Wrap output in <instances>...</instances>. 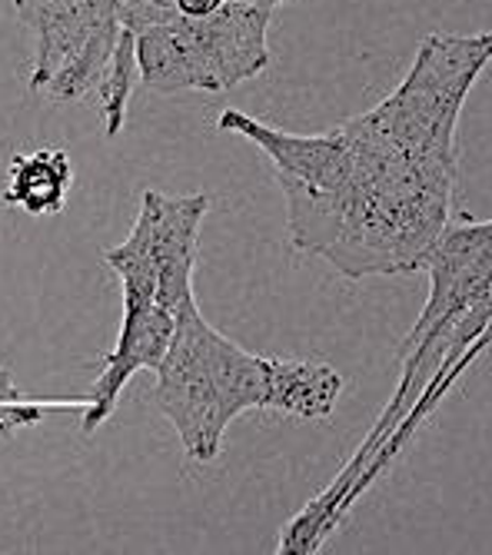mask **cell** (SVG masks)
Returning a JSON list of instances; mask_svg holds the SVG:
<instances>
[{"label": "cell", "instance_id": "cell-7", "mask_svg": "<svg viewBox=\"0 0 492 555\" xmlns=\"http://www.w3.org/2000/svg\"><path fill=\"white\" fill-rule=\"evenodd\" d=\"M70 186L74 164L67 150H34V154H17L11 160L0 199L30 217H54L64 210Z\"/></svg>", "mask_w": 492, "mask_h": 555}, {"label": "cell", "instance_id": "cell-5", "mask_svg": "<svg viewBox=\"0 0 492 555\" xmlns=\"http://www.w3.org/2000/svg\"><path fill=\"white\" fill-rule=\"evenodd\" d=\"M210 214L207 193L167 196L160 190H143L140 214L133 227L146 236L151 257L157 267V302L180 317L193 307V270H196V246H200V227Z\"/></svg>", "mask_w": 492, "mask_h": 555}, {"label": "cell", "instance_id": "cell-2", "mask_svg": "<svg viewBox=\"0 0 492 555\" xmlns=\"http://www.w3.org/2000/svg\"><path fill=\"white\" fill-rule=\"evenodd\" d=\"M154 373V406L196 463L220 456L223 436L236 416L270 406L273 357L246 352L210 326L196 302L177 317L167 357Z\"/></svg>", "mask_w": 492, "mask_h": 555}, {"label": "cell", "instance_id": "cell-1", "mask_svg": "<svg viewBox=\"0 0 492 555\" xmlns=\"http://www.w3.org/2000/svg\"><path fill=\"white\" fill-rule=\"evenodd\" d=\"M489 64L492 30L429 34L397 90L326 133H289L243 111H223L217 127L270 157L297 249L350 280L416 273L459 214L456 130Z\"/></svg>", "mask_w": 492, "mask_h": 555}, {"label": "cell", "instance_id": "cell-11", "mask_svg": "<svg viewBox=\"0 0 492 555\" xmlns=\"http://www.w3.org/2000/svg\"><path fill=\"white\" fill-rule=\"evenodd\" d=\"M21 399H30L17 383H14V376L0 366V402H21Z\"/></svg>", "mask_w": 492, "mask_h": 555}, {"label": "cell", "instance_id": "cell-10", "mask_svg": "<svg viewBox=\"0 0 492 555\" xmlns=\"http://www.w3.org/2000/svg\"><path fill=\"white\" fill-rule=\"evenodd\" d=\"M485 349H492V320H489V326L482 330V336H479V339H476V343H472V346L466 349V357L459 360V366L453 370V379H456V383L463 379V373H466V370H469V366H472V363H476V360L482 357Z\"/></svg>", "mask_w": 492, "mask_h": 555}, {"label": "cell", "instance_id": "cell-3", "mask_svg": "<svg viewBox=\"0 0 492 555\" xmlns=\"http://www.w3.org/2000/svg\"><path fill=\"white\" fill-rule=\"evenodd\" d=\"M270 17L254 4H223L207 17L120 0V21L137 40L140 80L157 93H223L270 64Z\"/></svg>", "mask_w": 492, "mask_h": 555}, {"label": "cell", "instance_id": "cell-8", "mask_svg": "<svg viewBox=\"0 0 492 555\" xmlns=\"http://www.w3.org/2000/svg\"><path fill=\"white\" fill-rule=\"evenodd\" d=\"M342 396V376L313 360H280L273 357L270 406L297 420H329Z\"/></svg>", "mask_w": 492, "mask_h": 555}, {"label": "cell", "instance_id": "cell-4", "mask_svg": "<svg viewBox=\"0 0 492 555\" xmlns=\"http://www.w3.org/2000/svg\"><path fill=\"white\" fill-rule=\"evenodd\" d=\"M34 34L30 87L54 100L96 93L124 37L120 0H11Z\"/></svg>", "mask_w": 492, "mask_h": 555}, {"label": "cell", "instance_id": "cell-9", "mask_svg": "<svg viewBox=\"0 0 492 555\" xmlns=\"http://www.w3.org/2000/svg\"><path fill=\"white\" fill-rule=\"evenodd\" d=\"M47 402H37V399H21V402H0V436H14L17 429H27V426H37L43 416H47Z\"/></svg>", "mask_w": 492, "mask_h": 555}, {"label": "cell", "instance_id": "cell-6", "mask_svg": "<svg viewBox=\"0 0 492 555\" xmlns=\"http://www.w3.org/2000/svg\"><path fill=\"white\" fill-rule=\"evenodd\" d=\"M173 330H177V317L167 307H160V302L157 307H143V310H124L117 346L111 349L101 376H96V383L90 386V392L83 399L80 429L87 436L96 433L114 416L124 386L140 370L160 366V360L167 357V346L173 339Z\"/></svg>", "mask_w": 492, "mask_h": 555}]
</instances>
